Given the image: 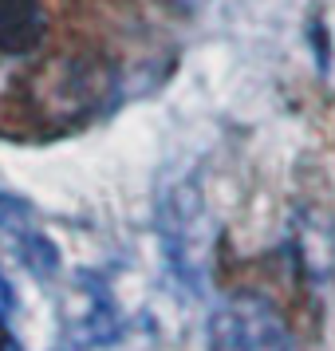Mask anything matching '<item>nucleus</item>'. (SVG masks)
<instances>
[{"mask_svg": "<svg viewBox=\"0 0 335 351\" xmlns=\"http://www.w3.org/2000/svg\"><path fill=\"white\" fill-rule=\"evenodd\" d=\"M158 237L166 265L190 292H201L209 276V245H213V229H209V209L206 197L193 182H174L166 186L158 197Z\"/></svg>", "mask_w": 335, "mask_h": 351, "instance_id": "nucleus-1", "label": "nucleus"}, {"mask_svg": "<svg viewBox=\"0 0 335 351\" xmlns=\"http://www.w3.org/2000/svg\"><path fill=\"white\" fill-rule=\"evenodd\" d=\"M206 351H296V335L269 296L229 292L209 312Z\"/></svg>", "mask_w": 335, "mask_h": 351, "instance_id": "nucleus-2", "label": "nucleus"}, {"mask_svg": "<svg viewBox=\"0 0 335 351\" xmlns=\"http://www.w3.org/2000/svg\"><path fill=\"white\" fill-rule=\"evenodd\" d=\"M48 16L40 0H0V56H28L44 44Z\"/></svg>", "mask_w": 335, "mask_h": 351, "instance_id": "nucleus-3", "label": "nucleus"}, {"mask_svg": "<svg viewBox=\"0 0 335 351\" xmlns=\"http://www.w3.org/2000/svg\"><path fill=\"white\" fill-rule=\"evenodd\" d=\"M166 8H174V12H182V16H190V12H201L209 0H162Z\"/></svg>", "mask_w": 335, "mask_h": 351, "instance_id": "nucleus-4", "label": "nucleus"}]
</instances>
